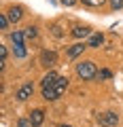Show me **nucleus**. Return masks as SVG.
Listing matches in <instances>:
<instances>
[{
  "label": "nucleus",
  "mask_w": 123,
  "mask_h": 127,
  "mask_svg": "<svg viewBox=\"0 0 123 127\" xmlns=\"http://www.w3.org/2000/svg\"><path fill=\"white\" fill-rule=\"evenodd\" d=\"M53 34H55V36H62V32H59L57 26H53Z\"/></svg>",
  "instance_id": "nucleus-21"
},
{
  "label": "nucleus",
  "mask_w": 123,
  "mask_h": 127,
  "mask_svg": "<svg viewBox=\"0 0 123 127\" xmlns=\"http://www.w3.org/2000/svg\"><path fill=\"white\" fill-rule=\"evenodd\" d=\"M100 125H104V127H110V125H117L119 123V114H115V112H104V114H100Z\"/></svg>",
  "instance_id": "nucleus-3"
},
{
  "label": "nucleus",
  "mask_w": 123,
  "mask_h": 127,
  "mask_svg": "<svg viewBox=\"0 0 123 127\" xmlns=\"http://www.w3.org/2000/svg\"><path fill=\"white\" fill-rule=\"evenodd\" d=\"M23 38H26V34H23V32H13V34H11L13 45H23Z\"/></svg>",
  "instance_id": "nucleus-12"
},
{
  "label": "nucleus",
  "mask_w": 123,
  "mask_h": 127,
  "mask_svg": "<svg viewBox=\"0 0 123 127\" xmlns=\"http://www.w3.org/2000/svg\"><path fill=\"white\" fill-rule=\"evenodd\" d=\"M66 87H68V78H66V76H59L57 83H55L53 87L42 89V97H45V100H57V97H62V93L66 91Z\"/></svg>",
  "instance_id": "nucleus-1"
},
{
  "label": "nucleus",
  "mask_w": 123,
  "mask_h": 127,
  "mask_svg": "<svg viewBox=\"0 0 123 127\" xmlns=\"http://www.w3.org/2000/svg\"><path fill=\"white\" fill-rule=\"evenodd\" d=\"M102 42H104V34L102 32H98V34H91L89 42H87V47H100Z\"/></svg>",
  "instance_id": "nucleus-11"
},
{
  "label": "nucleus",
  "mask_w": 123,
  "mask_h": 127,
  "mask_svg": "<svg viewBox=\"0 0 123 127\" xmlns=\"http://www.w3.org/2000/svg\"><path fill=\"white\" fill-rule=\"evenodd\" d=\"M17 125H19V127H32V123H30V121H26V119H19V121H17Z\"/></svg>",
  "instance_id": "nucleus-18"
},
{
  "label": "nucleus",
  "mask_w": 123,
  "mask_h": 127,
  "mask_svg": "<svg viewBox=\"0 0 123 127\" xmlns=\"http://www.w3.org/2000/svg\"><path fill=\"white\" fill-rule=\"evenodd\" d=\"M13 53H15V57H19V59H21V57H26V53H28V51H26V47H23V45H15Z\"/></svg>",
  "instance_id": "nucleus-14"
},
{
  "label": "nucleus",
  "mask_w": 123,
  "mask_h": 127,
  "mask_svg": "<svg viewBox=\"0 0 123 127\" xmlns=\"http://www.w3.org/2000/svg\"><path fill=\"white\" fill-rule=\"evenodd\" d=\"M23 34H26V38H30V40H32V38H36V34H38V30L34 26H28L26 30H23Z\"/></svg>",
  "instance_id": "nucleus-13"
},
{
  "label": "nucleus",
  "mask_w": 123,
  "mask_h": 127,
  "mask_svg": "<svg viewBox=\"0 0 123 127\" xmlns=\"http://www.w3.org/2000/svg\"><path fill=\"white\" fill-rule=\"evenodd\" d=\"M57 74L55 72H49V74H45V78H42V89H47V87H53L55 83H57Z\"/></svg>",
  "instance_id": "nucleus-10"
},
{
  "label": "nucleus",
  "mask_w": 123,
  "mask_h": 127,
  "mask_svg": "<svg viewBox=\"0 0 123 127\" xmlns=\"http://www.w3.org/2000/svg\"><path fill=\"white\" fill-rule=\"evenodd\" d=\"M32 93H34V85H32V83H26L23 87H19V91H17V100L26 102L28 97H32Z\"/></svg>",
  "instance_id": "nucleus-4"
},
{
  "label": "nucleus",
  "mask_w": 123,
  "mask_h": 127,
  "mask_svg": "<svg viewBox=\"0 0 123 127\" xmlns=\"http://www.w3.org/2000/svg\"><path fill=\"white\" fill-rule=\"evenodd\" d=\"M9 21H11V19H9V17H6V15H4V13L0 15V30H6V28H9Z\"/></svg>",
  "instance_id": "nucleus-15"
},
{
  "label": "nucleus",
  "mask_w": 123,
  "mask_h": 127,
  "mask_svg": "<svg viewBox=\"0 0 123 127\" xmlns=\"http://www.w3.org/2000/svg\"><path fill=\"white\" fill-rule=\"evenodd\" d=\"M89 34H91V30H89L87 26H77V28L72 30V36H74V38H85V36H89Z\"/></svg>",
  "instance_id": "nucleus-9"
},
{
  "label": "nucleus",
  "mask_w": 123,
  "mask_h": 127,
  "mask_svg": "<svg viewBox=\"0 0 123 127\" xmlns=\"http://www.w3.org/2000/svg\"><path fill=\"white\" fill-rule=\"evenodd\" d=\"M42 121H45V112H42V110H32V114H30V123H32V127H41Z\"/></svg>",
  "instance_id": "nucleus-7"
},
{
  "label": "nucleus",
  "mask_w": 123,
  "mask_h": 127,
  "mask_svg": "<svg viewBox=\"0 0 123 127\" xmlns=\"http://www.w3.org/2000/svg\"><path fill=\"white\" fill-rule=\"evenodd\" d=\"M21 15H23V9H21V6H11V9L6 11V17H9L13 23H17L19 19H21Z\"/></svg>",
  "instance_id": "nucleus-6"
},
{
  "label": "nucleus",
  "mask_w": 123,
  "mask_h": 127,
  "mask_svg": "<svg viewBox=\"0 0 123 127\" xmlns=\"http://www.w3.org/2000/svg\"><path fill=\"white\" fill-rule=\"evenodd\" d=\"M108 2H110V6H113L115 11H117V9H121V6H123V0H108Z\"/></svg>",
  "instance_id": "nucleus-17"
},
{
  "label": "nucleus",
  "mask_w": 123,
  "mask_h": 127,
  "mask_svg": "<svg viewBox=\"0 0 123 127\" xmlns=\"http://www.w3.org/2000/svg\"><path fill=\"white\" fill-rule=\"evenodd\" d=\"M85 49H87V45H85V42H77V45H72V47L68 49V57H70V59L79 57V55H81Z\"/></svg>",
  "instance_id": "nucleus-8"
},
{
  "label": "nucleus",
  "mask_w": 123,
  "mask_h": 127,
  "mask_svg": "<svg viewBox=\"0 0 123 127\" xmlns=\"http://www.w3.org/2000/svg\"><path fill=\"white\" fill-rule=\"evenodd\" d=\"M62 127H70V125H62Z\"/></svg>",
  "instance_id": "nucleus-22"
},
{
  "label": "nucleus",
  "mask_w": 123,
  "mask_h": 127,
  "mask_svg": "<svg viewBox=\"0 0 123 127\" xmlns=\"http://www.w3.org/2000/svg\"><path fill=\"white\" fill-rule=\"evenodd\" d=\"M83 4H89V6H100V4H104L106 0H81Z\"/></svg>",
  "instance_id": "nucleus-16"
},
{
  "label": "nucleus",
  "mask_w": 123,
  "mask_h": 127,
  "mask_svg": "<svg viewBox=\"0 0 123 127\" xmlns=\"http://www.w3.org/2000/svg\"><path fill=\"white\" fill-rule=\"evenodd\" d=\"M74 2H77V0H62V4H64V6H72Z\"/></svg>",
  "instance_id": "nucleus-20"
},
{
  "label": "nucleus",
  "mask_w": 123,
  "mask_h": 127,
  "mask_svg": "<svg viewBox=\"0 0 123 127\" xmlns=\"http://www.w3.org/2000/svg\"><path fill=\"white\" fill-rule=\"evenodd\" d=\"M77 74L83 81H91V78H96L100 72H98L93 62H81V64H77Z\"/></svg>",
  "instance_id": "nucleus-2"
},
{
  "label": "nucleus",
  "mask_w": 123,
  "mask_h": 127,
  "mask_svg": "<svg viewBox=\"0 0 123 127\" xmlns=\"http://www.w3.org/2000/svg\"><path fill=\"white\" fill-rule=\"evenodd\" d=\"M55 62H57L55 51H42V53H41V64H42V66H53Z\"/></svg>",
  "instance_id": "nucleus-5"
},
{
  "label": "nucleus",
  "mask_w": 123,
  "mask_h": 127,
  "mask_svg": "<svg viewBox=\"0 0 123 127\" xmlns=\"http://www.w3.org/2000/svg\"><path fill=\"white\" fill-rule=\"evenodd\" d=\"M100 76L102 78H110L113 74H110V70H100Z\"/></svg>",
  "instance_id": "nucleus-19"
}]
</instances>
